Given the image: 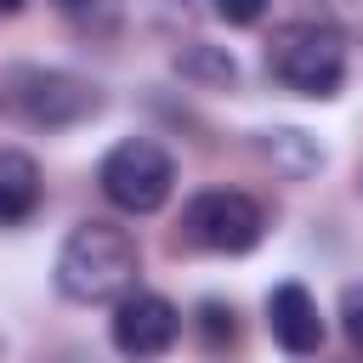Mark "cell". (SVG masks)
Returning a JSON list of instances; mask_svg holds the SVG:
<instances>
[{
	"mask_svg": "<svg viewBox=\"0 0 363 363\" xmlns=\"http://www.w3.org/2000/svg\"><path fill=\"white\" fill-rule=\"evenodd\" d=\"M267 238V210L244 187H204L182 204L176 244L204 250V255H250Z\"/></svg>",
	"mask_w": 363,
	"mask_h": 363,
	"instance_id": "obj_4",
	"label": "cell"
},
{
	"mask_svg": "<svg viewBox=\"0 0 363 363\" xmlns=\"http://www.w3.org/2000/svg\"><path fill=\"white\" fill-rule=\"evenodd\" d=\"M45 199L40 164L23 147H0V227H23Z\"/></svg>",
	"mask_w": 363,
	"mask_h": 363,
	"instance_id": "obj_8",
	"label": "cell"
},
{
	"mask_svg": "<svg viewBox=\"0 0 363 363\" xmlns=\"http://www.w3.org/2000/svg\"><path fill=\"white\" fill-rule=\"evenodd\" d=\"M267 74H272V85H284L295 96L329 102L346 85V34L318 17H289L267 40Z\"/></svg>",
	"mask_w": 363,
	"mask_h": 363,
	"instance_id": "obj_2",
	"label": "cell"
},
{
	"mask_svg": "<svg viewBox=\"0 0 363 363\" xmlns=\"http://www.w3.org/2000/svg\"><path fill=\"white\" fill-rule=\"evenodd\" d=\"M96 187H102V199H108L113 210H125V216H153V210H164V199H170V187H176V159H170L153 136H125V142H113V147L102 153Z\"/></svg>",
	"mask_w": 363,
	"mask_h": 363,
	"instance_id": "obj_5",
	"label": "cell"
},
{
	"mask_svg": "<svg viewBox=\"0 0 363 363\" xmlns=\"http://www.w3.org/2000/svg\"><path fill=\"white\" fill-rule=\"evenodd\" d=\"M62 11H91V6H102V0H57Z\"/></svg>",
	"mask_w": 363,
	"mask_h": 363,
	"instance_id": "obj_15",
	"label": "cell"
},
{
	"mask_svg": "<svg viewBox=\"0 0 363 363\" xmlns=\"http://www.w3.org/2000/svg\"><path fill=\"white\" fill-rule=\"evenodd\" d=\"M267 329L289 357H318L323 352V312L306 284H272L267 295Z\"/></svg>",
	"mask_w": 363,
	"mask_h": 363,
	"instance_id": "obj_7",
	"label": "cell"
},
{
	"mask_svg": "<svg viewBox=\"0 0 363 363\" xmlns=\"http://www.w3.org/2000/svg\"><path fill=\"white\" fill-rule=\"evenodd\" d=\"M0 102L34 130H68V125H85L102 113V85L74 74V68L11 62L0 74Z\"/></svg>",
	"mask_w": 363,
	"mask_h": 363,
	"instance_id": "obj_3",
	"label": "cell"
},
{
	"mask_svg": "<svg viewBox=\"0 0 363 363\" xmlns=\"http://www.w3.org/2000/svg\"><path fill=\"white\" fill-rule=\"evenodd\" d=\"M17 11H23V0H0V23H6V17H17Z\"/></svg>",
	"mask_w": 363,
	"mask_h": 363,
	"instance_id": "obj_16",
	"label": "cell"
},
{
	"mask_svg": "<svg viewBox=\"0 0 363 363\" xmlns=\"http://www.w3.org/2000/svg\"><path fill=\"white\" fill-rule=\"evenodd\" d=\"M193 329H199L204 352H227V346L238 340V318H233V306H227V301H199Z\"/></svg>",
	"mask_w": 363,
	"mask_h": 363,
	"instance_id": "obj_11",
	"label": "cell"
},
{
	"mask_svg": "<svg viewBox=\"0 0 363 363\" xmlns=\"http://www.w3.org/2000/svg\"><path fill=\"white\" fill-rule=\"evenodd\" d=\"M261 153H267L278 170H289V176H306V170L323 164V147H318L306 130H261Z\"/></svg>",
	"mask_w": 363,
	"mask_h": 363,
	"instance_id": "obj_9",
	"label": "cell"
},
{
	"mask_svg": "<svg viewBox=\"0 0 363 363\" xmlns=\"http://www.w3.org/2000/svg\"><path fill=\"white\" fill-rule=\"evenodd\" d=\"M261 11H267V0H216V17H221V23H233V28L261 23Z\"/></svg>",
	"mask_w": 363,
	"mask_h": 363,
	"instance_id": "obj_14",
	"label": "cell"
},
{
	"mask_svg": "<svg viewBox=\"0 0 363 363\" xmlns=\"http://www.w3.org/2000/svg\"><path fill=\"white\" fill-rule=\"evenodd\" d=\"M306 6H312V17H318V23L340 28L346 40H352V34H363V0H306Z\"/></svg>",
	"mask_w": 363,
	"mask_h": 363,
	"instance_id": "obj_12",
	"label": "cell"
},
{
	"mask_svg": "<svg viewBox=\"0 0 363 363\" xmlns=\"http://www.w3.org/2000/svg\"><path fill=\"white\" fill-rule=\"evenodd\" d=\"M108 340H113L119 357H130V363H153V357H164V352L182 340V312H176L170 295L136 284V289H125V295L113 301Z\"/></svg>",
	"mask_w": 363,
	"mask_h": 363,
	"instance_id": "obj_6",
	"label": "cell"
},
{
	"mask_svg": "<svg viewBox=\"0 0 363 363\" xmlns=\"http://www.w3.org/2000/svg\"><path fill=\"white\" fill-rule=\"evenodd\" d=\"M340 335H346V346L363 357V284H346V289H340Z\"/></svg>",
	"mask_w": 363,
	"mask_h": 363,
	"instance_id": "obj_13",
	"label": "cell"
},
{
	"mask_svg": "<svg viewBox=\"0 0 363 363\" xmlns=\"http://www.w3.org/2000/svg\"><path fill=\"white\" fill-rule=\"evenodd\" d=\"M176 74L182 79H199V85H233L238 79V62L227 51H216V45H187L176 57Z\"/></svg>",
	"mask_w": 363,
	"mask_h": 363,
	"instance_id": "obj_10",
	"label": "cell"
},
{
	"mask_svg": "<svg viewBox=\"0 0 363 363\" xmlns=\"http://www.w3.org/2000/svg\"><path fill=\"white\" fill-rule=\"evenodd\" d=\"M136 272H142V250L119 221H79L51 267L57 295L74 306H113L125 289H136Z\"/></svg>",
	"mask_w": 363,
	"mask_h": 363,
	"instance_id": "obj_1",
	"label": "cell"
}]
</instances>
